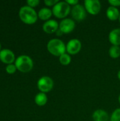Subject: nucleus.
Masks as SVG:
<instances>
[{"instance_id":"f257e3e1","label":"nucleus","mask_w":120,"mask_h":121,"mask_svg":"<svg viewBox=\"0 0 120 121\" xmlns=\"http://www.w3.org/2000/svg\"><path fill=\"white\" fill-rule=\"evenodd\" d=\"M18 16L20 19L24 23L28 25H32L35 23L38 18L37 13L35 11V10L28 5L23 6L20 9Z\"/></svg>"},{"instance_id":"f03ea898","label":"nucleus","mask_w":120,"mask_h":121,"mask_svg":"<svg viewBox=\"0 0 120 121\" xmlns=\"http://www.w3.org/2000/svg\"><path fill=\"white\" fill-rule=\"evenodd\" d=\"M47 51L53 56L59 57L66 52V44L59 38H52L47 44Z\"/></svg>"},{"instance_id":"7ed1b4c3","label":"nucleus","mask_w":120,"mask_h":121,"mask_svg":"<svg viewBox=\"0 0 120 121\" xmlns=\"http://www.w3.org/2000/svg\"><path fill=\"white\" fill-rule=\"evenodd\" d=\"M71 7L69 4L64 1H59L56 5H54L52 9V14L54 17L59 19H64L67 18L69 13H71Z\"/></svg>"},{"instance_id":"20e7f679","label":"nucleus","mask_w":120,"mask_h":121,"mask_svg":"<svg viewBox=\"0 0 120 121\" xmlns=\"http://www.w3.org/2000/svg\"><path fill=\"white\" fill-rule=\"evenodd\" d=\"M14 65L16 69L21 72H28L33 68V61L32 58L26 55L18 56L16 59Z\"/></svg>"},{"instance_id":"39448f33","label":"nucleus","mask_w":120,"mask_h":121,"mask_svg":"<svg viewBox=\"0 0 120 121\" xmlns=\"http://www.w3.org/2000/svg\"><path fill=\"white\" fill-rule=\"evenodd\" d=\"M37 86L40 92L47 94L52 90L54 87V81L50 77L43 76L37 80Z\"/></svg>"},{"instance_id":"423d86ee","label":"nucleus","mask_w":120,"mask_h":121,"mask_svg":"<svg viewBox=\"0 0 120 121\" xmlns=\"http://www.w3.org/2000/svg\"><path fill=\"white\" fill-rule=\"evenodd\" d=\"M71 15L73 20L77 22H81L86 18L87 12L84 6L79 4L71 7Z\"/></svg>"},{"instance_id":"0eeeda50","label":"nucleus","mask_w":120,"mask_h":121,"mask_svg":"<svg viewBox=\"0 0 120 121\" xmlns=\"http://www.w3.org/2000/svg\"><path fill=\"white\" fill-rule=\"evenodd\" d=\"M83 6L86 12L93 16L98 14L101 10V3L99 0H85Z\"/></svg>"},{"instance_id":"6e6552de","label":"nucleus","mask_w":120,"mask_h":121,"mask_svg":"<svg viewBox=\"0 0 120 121\" xmlns=\"http://www.w3.org/2000/svg\"><path fill=\"white\" fill-rule=\"evenodd\" d=\"M82 43L78 38H72L66 44V52L70 55H75L80 52Z\"/></svg>"},{"instance_id":"1a4fd4ad","label":"nucleus","mask_w":120,"mask_h":121,"mask_svg":"<svg viewBox=\"0 0 120 121\" xmlns=\"http://www.w3.org/2000/svg\"><path fill=\"white\" fill-rule=\"evenodd\" d=\"M76 28L75 21L72 18H66L59 23V29L64 33L68 34L71 33Z\"/></svg>"},{"instance_id":"9d476101","label":"nucleus","mask_w":120,"mask_h":121,"mask_svg":"<svg viewBox=\"0 0 120 121\" xmlns=\"http://www.w3.org/2000/svg\"><path fill=\"white\" fill-rule=\"evenodd\" d=\"M59 29V23L54 19H50L45 21L42 25V30L47 34L56 33Z\"/></svg>"},{"instance_id":"9b49d317","label":"nucleus","mask_w":120,"mask_h":121,"mask_svg":"<svg viewBox=\"0 0 120 121\" xmlns=\"http://www.w3.org/2000/svg\"><path fill=\"white\" fill-rule=\"evenodd\" d=\"M0 60L7 65L13 64L16 60L15 55L13 52L9 49H3L0 51Z\"/></svg>"},{"instance_id":"f8f14e48","label":"nucleus","mask_w":120,"mask_h":121,"mask_svg":"<svg viewBox=\"0 0 120 121\" xmlns=\"http://www.w3.org/2000/svg\"><path fill=\"white\" fill-rule=\"evenodd\" d=\"M108 40L112 45H120V28H116L112 30L108 35Z\"/></svg>"},{"instance_id":"ddd939ff","label":"nucleus","mask_w":120,"mask_h":121,"mask_svg":"<svg viewBox=\"0 0 120 121\" xmlns=\"http://www.w3.org/2000/svg\"><path fill=\"white\" fill-rule=\"evenodd\" d=\"M93 121H109L110 116L108 113L103 109H97L92 114Z\"/></svg>"},{"instance_id":"4468645a","label":"nucleus","mask_w":120,"mask_h":121,"mask_svg":"<svg viewBox=\"0 0 120 121\" xmlns=\"http://www.w3.org/2000/svg\"><path fill=\"white\" fill-rule=\"evenodd\" d=\"M120 15V10L117 7L110 6L106 10V16L110 21H115L119 20Z\"/></svg>"},{"instance_id":"2eb2a0df","label":"nucleus","mask_w":120,"mask_h":121,"mask_svg":"<svg viewBox=\"0 0 120 121\" xmlns=\"http://www.w3.org/2000/svg\"><path fill=\"white\" fill-rule=\"evenodd\" d=\"M52 11L48 7H44L39 10L37 12V16L38 18L41 19L42 21H47L48 20L51 19V17L52 16Z\"/></svg>"},{"instance_id":"dca6fc26","label":"nucleus","mask_w":120,"mask_h":121,"mask_svg":"<svg viewBox=\"0 0 120 121\" xmlns=\"http://www.w3.org/2000/svg\"><path fill=\"white\" fill-rule=\"evenodd\" d=\"M48 99L45 93L39 92L35 96V103L38 106H44L47 103Z\"/></svg>"},{"instance_id":"f3484780","label":"nucleus","mask_w":120,"mask_h":121,"mask_svg":"<svg viewBox=\"0 0 120 121\" xmlns=\"http://www.w3.org/2000/svg\"><path fill=\"white\" fill-rule=\"evenodd\" d=\"M109 55L112 59H117L120 57V47L112 45L109 49Z\"/></svg>"},{"instance_id":"a211bd4d","label":"nucleus","mask_w":120,"mask_h":121,"mask_svg":"<svg viewBox=\"0 0 120 121\" xmlns=\"http://www.w3.org/2000/svg\"><path fill=\"white\" fill-rule=\"evenodd\" d=\"M59 61L62 65L67 66L71 62V55H69L67 52H65L62 54L61 56L59 57Z\"/></svg>"},{"instance_id":"6ab92c4d","label":"nucleus","mask_w":120,"mask_h":121,"mask_svg":"<svg viewBox=\"0 0 120 121\" xmlns=\"http://www.w3.org/2000/svg\"><path fill=\"white\" fill-rule=\"evenodd\" d=\"M110 121H120V108H116L112 113Z\"/></svg>"},{"instance_id":"aec40b11","label":"nucleus","mask_w":120,"mask_h":121,"mask_svg":"<svg viewBox=\"0 0 120 121\" xmlns=\"http://www.w3.org/2000/svg\"><path fill=\"white\" fill-rule=\"evenodd\" d=\"M16 67L15 65L13 64H11V65H8L6 67V72L8 73V74H14L16 71Z\"/></svg>"},{"instance_id":"412c9836","label":"nucleus","mask_w":120,"mask_h":121,"mask_svg":"<svg viewBox=\"0 0 120 121\" xmlns=\"http://www.w3.org/2000/svg\"><path fill=\"white\" fill-rule=\"evenodd\" d=\"M26 3H27L28 6L34 9V7H36L39 5L40 1L39 0H27Z\"/></svg>"},{"instance_id":"4be33fe9","label":"nucleus","mask_w":120,"mask_h":121,"mask_svg":"<svg viewBox=\"0 0 120 121\" xmlns=\"http://www.w3.org/2000/svg\"><path fill=\"white\" fill-rule=\"evenodd\" d=\"M59 1V0H45L44 1V3L48 7H53Z\"/></svg>"},{"instance_id":"5701e85b","label":"nucleus","mask_w":120,"mask_h":121,"mask_svg":"<svg viewBox=\"0 0 120 121\" xmlns=\"http://www.w3.org/2000/svg\"><path fill=\"white\" fill-rule=\"evenodd\" d=\"M108 3L112 6H115L117 8L120 6V0H109Z\"/></svg>"},{"instance_id":"b1692460","label":"nucleus","mask_w":120,"mask_h":121,"mask_svg":"<svg viewBox=\"0 0 120 121\" xmlns=\"http://www.w3.org/2000/svg\"><path fill=\"white\" fill-rule=\"evenodd\" d=\"M66 3H67L68 4H69L71 6H76V5H77V4H79V1L78 0H66Z\"/></svg>"},{"instance_id":"393cba45","label":"nucleus","mask_w":120,"mask_h":121,"mask_svg":"<svg viewBox=\"0 0 120 121\" xmlns=\"http://www.w3.org/2000/svg\"><path fill=\"white\" fill-rule=\"evenodd\" d=\"M63 34H64V33H63L59 29H58V30L56 32V35H57V36H61V35H62Z\"/></svg>"},{"instance_id":"a878e982","label":"nucleus","mask_w":120,"mask_h":121,"mask_svg":"<svg viewBox=\"0 0 120 121\" xmlns=\"http://www.w3.org/2000/svg\"><path fill=\"white\" fill-rule=\"evenodd\" d=\"M117 78H118V79L120 81V69L119 70V72H117Z\"/></svg>"},{"instance_id":"bb28decb","label":"nucleus","mask_w":120,"mask_h":121,"mask_svg":"<svg viewBox=\"0 0 120 121\" xmlns=\"http://www.w3.org/2000/svg\"><path fill=\"white\" fill-rule=\"evenodd\" d=\"M118 101H119V104H120V94L119 95V96H118Z\"/></svg>"},{"instance_id":"cd10ccee","label":"nucleus","mask_w":120,"mask_h":121,"mask_svg":"<svg viewBox=\"0 0 120 121\" xmlns=\"http://www.w3.org/2000/svg\"><path fill=\"white\" fill-rule=\"evenodd\" d=\"M119 21H120V18H119Z\"/></svg>"},{"instance_id":"c85d7f7f","label":"nucleus","mask_w":120,"mask_h":121,"mask_svg":"<svg viewBox=\"0 0 120 121\" xmlns=\"http://www.w3.org/2000/svg\"><path fill=\"white\" fill-rule=\"evenodd\" d=\"M1 43H0V51H1Z\"/></svg>"}]
</instances>
